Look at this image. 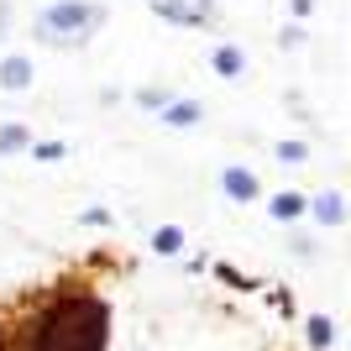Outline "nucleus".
<instances>
[{
	"label": "nucleus",
	"mask_w": 351,
	"mask_h": 351,
	"mask_svg": "<svg viewBox=\"0 0 351 351\" xmlns=\"http://www.w3.org/2000/svg\"><path fill=\"white\" fill-rule=\"evenodd\" d=\"M105 346V304H63L47 315L37 351H100Z\"/></svg>",
	"instance_id": "obj_1"
},
{
	"label": "nucleus",
	"mask_w": 351,
	"mask_h": 351,
	"mask_svg": "<svg viewBox=\"0 0 351 351\" xmlns=\"http://www.w3.org/2000/svg\"><path fill=\"white\" fill-rule=\"evenodd\" d=\"M95 27H100V5H89V0H58L37 16V37H47V43H73Z\"/></svg>",
	"instance_id": "obj_2"
},
{
	"label": "nucleus",
	"mask_w": 351,
	"mask_h": 351,
	"mask_svg": "<svg viewBox=\"0 0 351 351\" xmlns=\"http://www.w3.org/2000/svg\"><path fill=\"white\" fill-rule=\"evenodd\" d=\"M158 16L173 21V27H199V21H210L205 0H158Z\"/></svg>",
	"instance_id": "obj_3"
},
{
	"label": "nucleus",
	"mask_w": 351,
	"mask_h": 351,
	"mask_svg": "<svg viewBox=\"0 0 351 351\" xmlns=\"http://www.w3.org/2000/svg\"><path fill=\"white\" fill-rule=\"evenodd\" d=\"M32 84V63L21 53H5L0 58V89H27Z\"/></svg>",
	"instance_id": "obj_4"
},
{
	"label": "nucleus",
	"mask_w": 351,
	"mask_h": 351,
	"mask_svg": "<svg viewBox=\"0 0 351 351\" xmlns=\"http://www.w3.org/2000/svg\"><path fill=\"white\" fill-rule=\"evenodd\" d=\"M220 184H226V194H231V199H257V178H252L247 168H226V173H220Z\"/></svg>",
	"instance_id": "obj_5"
},
{
	"label": "nucleus",
	"mask_w": 351,
	"mask_h": 351,
	"mask_svg": "<svg viewBox=\"0 0 351 351\" xmlns=\"http://www.w3.org/2000/svg\"><path fill=\"white\" fill-rule=\"evenodd\" d=\"M315 220H320V226H341V220H346V205H341V194H336V189L315 199Z\"/></svg>",
	"instance_id": "obj_6"
},
{
	"label": "nucleus",
	"mask_w": 351,
	"mask_h": 351,
	"mask_svg": "<svg viewBox=\"0 0 351 351\" xmlns=\"http://www.w3.org/2000/svg\"><path fill=\"white\" fill-rule=\"evenodd\" d=\"M215 73L220 79H236V73H241V47H215Z\"/></svg>",
	"instance_id": "obj_7"
},
{
	"label": "nucleus",
	"mask_w": 351,
	"mask_h": 351,
	"mask_svg": "<svg viewBox=\"0 0 351 351\" xmlns=\"http://www.w3.org/2000/svg\"><path fill=\"white\" fill-rule=\"evenodd\" d=\"M32 136H27V126H0V158H11V152H21Z\"/></svg>",
	"instance_id": "obj_8"
},
{
	"label": "nucleus",
	"mask_w": 351,
	"mask_h": 351,
	"mask_svg": "<svg viewBox=\"0 0 351 351\" xmlns=\"http://www.w3.org/2000/svg\"><path fill=\"white\" fill-rule=\"evenodd\" d=\"M273 215H278V220L304 215V199H299V194H278V199H273Z\"/></svg>",
	"instance_id": "obj_9"
},
{
	"label": "nucleus",
	"mask_w": 351,
	"mask_h": 351,
	"mask_svg": "<svg viewBox=\"0 0 351 351\" xmlns=\"http://www.w3.org/2000/svg\"><path fill=\"white\" fill-rule=\"evenodd\" d=\"M162 116L173 121V126H194V121H199V105H162Z\"/></svg>",
	"instance_id": "obj_10"
},
{
	"label": "nucleus",
	"mask_w": 351,
	"mask_h": 351,
	"mask_svg": "<svg viewBox=\"0 0 351 351\" xmlns=\"http://www.w3.org/2000/svg\"><path fill=\"white\" fill-rule=\"evenodd\" d=\"M152 247H158V252H178V247H184V236H178L173 226H168V231H158V236H152Z\"/></svg>",
	"instance_id": "obj_11"
},
{
	"label": "nucleus",
	"mask_w": 351,
	"mask_h": 351,
	"mask_svg": "<svg viewBox=\"0 0 351 351\" xmlns=\"http://www.w3.org/2000/svg\"><path fill=\"white\" fill-rule=\"evenodd\" d=\"M309 336H315V346H330V320H309Z\"/></svg>",
	"instance_id": "obj_12"
},
{
	"label": "nucleus",
	"mask_w": 351,
	"mask_h": 351,
	"mask_svg": "<svg viewBox=\"0 0 351 351\" xmlns=\"http://www.w3.org/2000/svg\"><path fill=\"white\" fill-rule=\"evenodd\" d=\"M162 100H168L162 89H147V95H142V105H147V110H162Z\"/></svg>",
	"instance_id": "obj_13"
},
{
	"label": "nucleus",
	"mask_w": 351,
	"mask_h": 351,
	"mask_svg": "<svg viewBox=\"0 0 351 351\" xmlns=\"http://www.w3.org/2000/svg\"><path fill=\"white\" fill-rule=\"evenodd\" d=\"M309 11H315V0H293V16H299V21H309Z\"/></svg>",
	"instance_id": "obj_14"
},
{
	"label": "nucleus",
	"mask_w": 351,
	"mask_h": 351,
	"mask_svg": "<svg viewBox=\"0 0 351 351\" xmlns=\"http://www.w3.org/2000/svg\"><path fill=\"white\" fill-rule=\"evenodd\" d=\"M0 27H5V5H0Z\"/></svg>",
	"instance_id": "obj_15"
}]
</instances>
